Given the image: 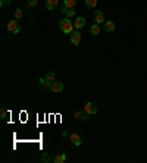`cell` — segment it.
<instances>
[{
	"instance_id": "cell-1",
	"label": "cell",
	"mask_w": 147,
	"mask_h": 163,
	"mask_svg": "<svg viewBox=\"0 0 147 163\" xmlns=\"http://www.w3.org/2000/svg\"><path fill=\"white\" fill-rule=\"evenodd\" d=\"M59 25H60V30H62V33H65V34H71V33L74 31V27H75V25H74V22H71V21H69V18L62 19Z\"/></svg>"
},
{
	"instance_id": "cell-2",
	"label": "cell",
	"mask_w": 147,
	"mask_h": 163,
	"mask_svg": "<svg viewBox=\"0 0 147 163\" xmlns=\"http://www.w3.org/2000/svg\"><path fill=\"white\" fill-rule=\"evenodd\" d=\"M7 31L12 33V34H18L19 31H21V25L18 24V21H10L7 24Z\"/></svg>"
},
{
	"instance_id": "cell-3",
	"label": "cell",
	"mask_w": 147,
	"mask_h": 163,
	"mask_svg": "<svg viewBox=\"0 0 147 163\" xmlns=\"http://www.w3.org/2000/svg\"><path fill=\"white\" fill-rule=\"evenodd\" d=\"M84 112H85L87 115H94V113H97V106L90 102V103H87V104L84 106Z\"/></svg>"
},
{
	"instance_id": "cell-4",
	"label": "cell",
	"mask_w": 147,
	"mask_h": 163,
	"mask_svg": "<svg viewBox=\"0 0 147 163\" xmlns=\"http://www.w3.org/2000/svg\"><path fill=\"white\" fill-rule=\"evenodd\" d=\"M71 41H72V44H75V46H78L81 43V36H79L78 31H72L71 33Z\"/></svg>"
},
{
	"instance_id": "cell-5",
	"label": "cell",
	"mask_w": 147,
	"mask_h": 163,
	"mask_svg": "<svg viewBox=\"0 0 147 163\" xmlns=\"http://www.w3.org/2000/svg\"><path fill=\"white\" fill-rule=\"evenodd\" d=\"M94 21H96V24H105V22H106V21H105V15H103L102 10H97V12L94 13Z\"/></svg>"
},
{
	"instance_id": "cell-6",
	"label": "cell",
	"mask_w": 147,
	"mask_h": 163,
	"mask_svg": "<svg viewBox=\"0 0 147 163\" xmlns=\"http://www.w3.org/2000/svg\"><path fill=\"white\" fill-rule=\"evenodd\" d=\"M69 140L72 141L74 145H81V144H82V141H81V137H79L78 134H75V132L69 135Z\"/></svg>"
},
{
	"instance_id": "cell-7",
	"label": "cell",
	"mask_w": 147,
	"mask_h": 163,
	"mask_svg": "<svg viewBox=\"0 0 147 163\" xmlns=\"http://www.w3.org/2000/svg\"><path fill=\"white\" fill-rule=\"evenodd\" d=\"M50 90L53 91V93H60V91L63 90V84L62 82H53V84H50Z\"/></svg>"
},
{
	"instance_id": "cell-8",
	"label": "cell",
	"mask_w": 147,
	"mask_h": 163,
	"mask_svg": "<svg viewBox=\"0 0 147 163\" xmlns=\"http://www.w3.org/2000/svg\"><path fill=\"white\" fill-rule=\"evenodd\" d=\"M74 25H75V28H76V30H79V28H84V25H85V19L82 18V16H78V18L75 19Z\"/></svg>"
},
{
	"instance_id": "cell-9",
	"label": "cell",
	"mask_w": 147,
	"mask_h": 163,
	"mask_svg": "<svg viewBox=\"0 0 147 163\" xmlns=\"http://www.w3.org/2000/svg\"><path fill=\"white\" fill-rule=\"evenodd\" d=\"M57 3H59V0H47V1H46V7H47L49 10H53V9H56Z\"/></svg>"
},
{
	"instance_id": "cell-10",
	"label": "cell",
	"mask_w": 147,
	"mask_h": 163,
	"mask_svg": "<svg viewBox=\"0 0 147 163\" xmlns=\"http://www.w3.org/2000/svg\"><path fill=\"white\" fill-rule=\"evenodd\" d=\"M103 28H105V31H108V33L113 31V30H115V22H112V21H106L105 25H103Z\"/></svg>"
},
{
	"instance_id": "cell-11",
	"label": "cell",
	"mask_w": 147,
	"mask_h": 163,
	"mask_svg": "<svg viewBox=\"0 0 147 163\" xmlns=\"http://www.w3.org/2000/svg\"><path fill=\"white\" fill-rule=\"evenodd\" d=\"M74 116H75L76 119H81V121H87V119H88V118H87L88 115H87L85 112H75Z\"/></svg>"
},
{
	"instance_id": "cell-12",
	"label": "cell",
	"mask_w": 147,
	"mask_h": 163,
	"mask_svg": "<svg viewBox=\"0 0 147 163\" xmlns=\"http://www.w3.org/2000/svg\"><path fill=\"white\" fill-rule=\"evenodd\" d=\"M99 33H100V27H99V24L91 25V28H90V34H91V36H97Z\"/></svg>"
},
{
	"instance_id": "cell-13",
	"label": "cell",
	"mask_w": 147,
	"mask_h": 163,
	"mask_svg": "<svg viewBox=\"0 0 147 163\" xmlns=\"http://www.w3.org/2000/svg\"><path fill=\"white\" fill-rule=\"evenodd\" d=\"M66 160V154L65 153H60V154H57L55 157V163H63Z\"/></svg>"
},
{
	"instance_id": "cell-14",
	"label": "cell",
	"mask_w": 147,
	"mask_h": 163,
	"mask_svg": "<svg viewBox=\"0 0 147 163\" xmlns=\"http://www.w3.org/2000/svg\"><path fill=\"white\" fill-rule=\"evenodd\" d=\"M62 12H63V13H65L68 18L75 15V10H74V9H69V7H63V9H62Z\"/></svg>"
},
{
	"instance_id": "cell-15",
	"label": "cell",
	"mask_w": 147,
	"mask_h": 163,
	"mask_svg": "<svg viewBox=\"0 0 147 163\" xmlns=\"http://www.w3.org/2000/svg\"><path fill=\"white\" fill-rule=\"evenodd\" d=\"M75 6H76V0H65V7L74 9Z\"/></svg>"
},
{
	"instance_id": "cell-16",
	"label": "cell",
	"mask_w": 147,
	"mask_h": 163,
	"mask_svg": "<svg viewBox=\"0 0 147 163\" xmlns=\"http://www.w3.org/2000/svg\"><path fill=\"white\" fill-rule=\"evenodd\" d=\"M46 79H47L50 84H53V82H56V75L53 72H49L47 75H46Z\"/></svg>"
},
{
	"instance_id": "cell-17",
	"label": "cell",
	"mask_w": 147,
	"mask_h": 163,
	"mask_svg": "<svg viewBox=\"0 0 147 163\" xmlns=\"http://www.w3.org/2000/svg\"><path fill=\"white\" fill-rule=\"evenodd\" d=\"M85 6L90 7V9L96 7V6H97V0H85Z\"/></svg>"
},
{
	"instance_id": "cell-18",
	"label": "cell",
	"mask_w": 147,
	"mask_h": 163,
	"mask_svg": "<svg viewBox=\"0 0 147 163\" xmlns=\"http://www.w3.org/2000/svg\"><path fill=\"white\" fill-rule=\"evenodd\" d=\"M40 85H41L43 88H47V87H50V82H49L46 78H40Z\"/></svg>"
},
{
	"instance_id": "cell-19",
	"label": "cell",
	"mask_w": 147,
	"mask_h": 163,
	"mask_svg": "<svg viewBox=\"0 0 147 163\" xmlns=\"http://www.w3.org/2000/svg\"><path fill=\"white\" fill-rule=\"evenodd\" d=\"M0 118H1V119H6V118H7V110H6V109H1V110H0Z\"/></svg>"
},
{
	"instance_id": "cell-20",
	"label": "cell",
	"mask_w": 147,
	"mask_h": 163,
	"mask_svg": "<svg viewBox=\"0 0 147 163\" xmlns=\"http://www.w3.org/2000/svg\"><path fill=\"white\" fill-rule=\"evenodd\" d=\"M22 18V10L21 9H16V12H15V19H21Z\"/></svg>"
},
{
	"instance_id": "cell-21",
	"label": "cell",
	"mask_w": 147,
	"mask_h": 163,
	"mask_svg": "<svg viewBox=\"0 0 147 163\" xmlns=\"http://www.w3.org/2000/svg\"><path fill=\"white\" fill-rule=\"evenodd\" d=\"M37 0H27V6H36Z\"/></svg>"
},
{
	"instance_id": "cell-22",
	"label": "cell",
	"mask_w": 147,
	"mask_h": 163,
	"mask_svg": "<svg viewBox=\"0 0 147 163\" xmlns=\"http://www.w3.org/2000/svg\"><path fill=\"white\" fill-rule=\"evenodd\" d=\"M10 3V0H0V4L1 6H6V4H9Z\"/></svg>"
},
{
	"instance_id": "cell-23",
	"label": "cell",
	"mask_w": 147,
	"mask_h": 163,
	"mask_svg": "<svg viewBox=\"0 0 147 163\" xmlns=\"http://www.w3.org/2000/svg\"><path fill=\"white\" fill-rule=\"evenodd\" d=\"M43 160H44V162H47V160H49V156H47V154H44V156H43Z\"/></svg>"
}]
</instances>
